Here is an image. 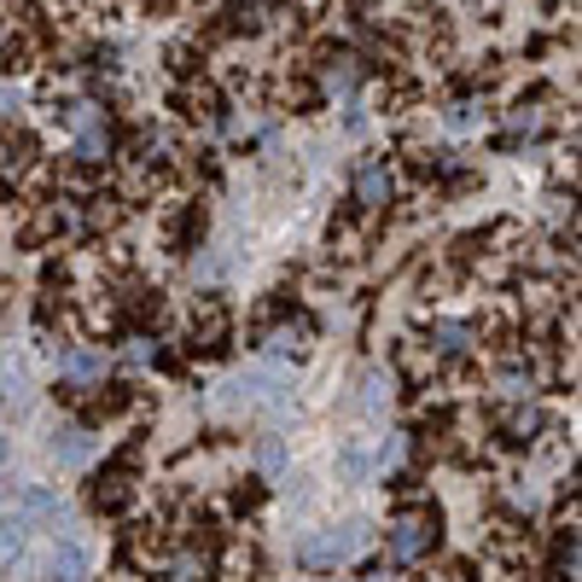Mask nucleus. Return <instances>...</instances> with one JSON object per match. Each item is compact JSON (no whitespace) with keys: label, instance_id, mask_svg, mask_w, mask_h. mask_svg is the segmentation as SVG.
<instances>
[{"label":"nucleus","instance_id":"nucleus-10","mask_svg":"<svg viewBox=\"0 0 582 582\" xmlns=\"http://www.w3.org/2000/svg\"><path fill=\"white\" fill-rule=\"evenodd\" d=\"M268 350L274 355H303V350H310V327H280L268 338Z\"/></svg>","mask_w":582,"mask_h":582},{"label":"nucleus","instance_id":"nucleus-2","mask_svg":"<svg viewBox=\"0 0 582 582\" xmlns=\"http://www.w3.org/2000/svg\"><path fill=\"white\" fill-rule=\"evenodd\" d=\"M362 536H367L362 524H344V530H320V536H310V542L298 547V559H303V565H344V559L355 554V547H362Z\"/></svg>","mask_w":582,"mask_h":582},{"label":"nucleus","instance_id":"nucleus-15","mask_svg":"<svg viewBox=\"0 0 582 582\" xmlns=\"http://www.w3.org/2000/svg\"><path fill=\"white\" fill-rule=\"evenodd\" d=\"M175 577H204V559H193V554H181V559H175Z\"/></svg>","mask_w":582,"mask_h":582},{"label":"nucleus","instance_id":"nucleus-7","mask_svg":"<svg viewBox=\"0 0 582 582\" xmlns=\"http://www.w3.org/2000/svg\"><path fill=\"white\" fill-rule=\"evenodd\" d=\"M64 373H71L76 385H94V379H106V350H94V344H76L71 355H64Z\"/></svg>","mask_w":582,"mask_h":582},{"label":"nucleus","instance_id":"nucleus-6","mask_svg":"<svg viewBox=\"0 0 582 582\" xmlns=\"http://www.w3.org/2000/svg\"><path fill=\"white\" fill-rule=\"evenodd\" d=\"M355 198H362L367 210H385V204H390V169L385 163H362V175H355Z\"/></svg>","mask_w":582,"mask_h":582},{"label":"nucleus","instance_id":"nucleus-5","mask_svg":"<svg viewBox=\"0 0 582 582\" xmlns=\"http://www.w3.org/2000/svg\"><path fill=\"white\" fill-rule=\"evenodd\" d=\"M36 571L41 577H82L88 571V547L82 542H53L47 554H36Z\"/></svg>","mask_w":582,"mask_h":582},{"label":"nucleus","instance_id":"nucleus-11","mask_svg":"<svg viewBox=\"0 0 582 582\" xmlns=\"http://www.w3.org/2000/svg\"><path fill=\"white\" fill-rule=\"evenodd\" d=\"M495 385H501V397H512V402L536 390V379H530V367H519V362H512V367H501V379H495Z\"/></svg>","mask_w":582,"mask_h":582},{"label":"nucleus","instance_id":"nucleus-3","mask_svg":"<svg viewBox=\"0 0 582 582\" xmlns=\"http://www.w3.org/2000/svg\"><path fill=\"white\" fill-rule=\"evenodd\" d=\"M228 402H233V408H280L286 390H280L274 373H239V379L228 385Z\"/></svg>","mask_w":582,"mask_h":582},{"label":"nucleus","instance_id":"nucleus-1","mask_svg":"<svg viewBox=\"0 0 582 582\" xmlns=\"http://www.w3.org/2000/svg\"><path fill=\"white\" fill-rule=\"evenodd\" d=\"M437 547V512L420 507V512H402L397 524H390V559H425Z\"/></svg>","mask_w":582,"mask_h":582},{"label":"nucleus","instance_id":"nucleus-4","mask_svg":"<svg viewBox=\"0 0 582 582\" xmlns=\"http://www.w3.org/2000/svg\"><path fill=\"white\" fill-rule=\"evenodd\" d=\"M71 123H76V146H82V158L99 163L111 151V134H106V111L99 106H76L71 111Z\"/></svg>","mask_w":582,"mask_h":582},{"label":"nucleus","instance_id":"nucleus-13","mask_svg":"<svg viewBox=\"0 0 582 582\" xmlns=\"http://www.w3.org/2000/svg\"><path fill=\"white\" fill-rule=\"evenodd\" d=\"M193 338H204V350H216V338H221V315L210 310V315H204V327H193Z\"/></svg>","mask_w":582,"mask_h":582},{"label":"nucleus","instance_id":"nucleus-14","mask_svg":"<svg viewBox=\"0 0 582 582\" xmlns=\"http://www.w3.org/2000/svg\"><path fill=\"white\" fill-rule=\"evenodd\" d=\"M256 460H263V472H280V442H263V449H256Z\"/></svg>","mask_w":582,"mask_h":582},{"label":"nucleus","instance_id":"nucleus-12","mask_svg":"<svg viewBox=\"0 0 582 582\" xmlns=\"http://www.w3.org/2000/svg\"><path fill=\"white\" fill-rule=\"evenodd\" d=\"M385 402H390V379H379V373H373V379H367V397H362V408H367V414H379Z\"/></svg>","mask_w":582,"mask_h":582},{"label":"nucleus","instance_id":"nucleus-17","mask_svg":"<svg viewBox=\"0 0 582 582\" xmlns=\"http://www.w3.org/2000/svg\"><path fill=\"white\" fill-rule=\"evenodd\" d=\"M0 454H7V437H0Z\"/></svg>","mask_w":582,"mask_h":582},{"label":"nucleus","instance_id":"nucleus-16","mask_svg":"<svg viewBox=\"0 0 582 582\" xmlns=\"http://www.w3.org/2000/svg\"><path fill=\"white\" fill-rule=\"evenodd\" d=\"M12 111H19V99H12V94H0V117H12Z\"/></svg>","mask_w":582,"mask_h":582},{"label":"nucleus","instance_id":"nucleus-8","mask_svg":"<svg viewBox=\"0 0 582 582\" xmlns=\"http://www.w3.org/2000/svg\"><path fill=\"white\" fill-rule=\"evenodd\" d=\"M53 454L64 460V466H88L94 442H88V432H59V437H53Z\"/></svg>","mask_w":582,"mask_h":582},{"label":"nucleus","instance_id":"nucleus-9","mask_svg":"<svg viewBox=\"0 0 582 582\" xmlns=\"http://www.w3.org/2000/svg\"><path fill=\"white\" fill-rule=\"evenodd\" d=\"M432 344L442 355H460V350H472V327H460V320H437L432 327Z\"/></svg>","mask_w":582,"mask_h":582}]
</instances>
